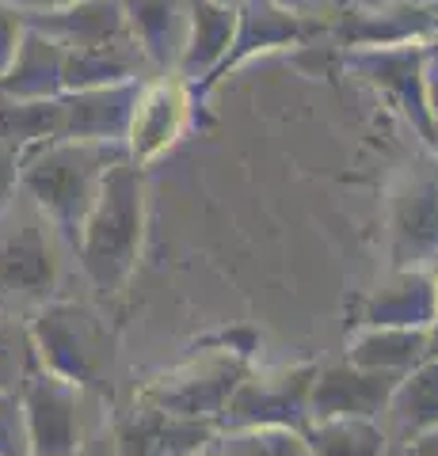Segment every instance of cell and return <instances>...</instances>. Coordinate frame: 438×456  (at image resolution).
I'll return each instance as SVG.
<instances>
[{"label": "cell", "mask_w": 438, "mask_h": 456, "mask_svg": "<svg viewBox=\"0 0 438 456\" xmlns=\"http://www.w3.org/2000/svg\"><path fill=\"white\" fill-rule=\"evenodd\" d=\"M141 236H145V194L141 175L130 160L107 167L92 209L84 213L73 251L84 274L100 293H119L141 259Z\"/></svg>", "instance_id": "6da1fadb"}, {"label": "cell", "mask_w": 438, "mask_h": 456, "mask_svg": "<svg viewBox=\"0 0 438 456\" xmlns=\"http://www.w3.org/2000/svg\"><path fill=\"white\" fill-rule=\"evenodd\" d=\"M126 160L107 141H38L20 149V187L35 209L73 244L111 164Z\"/></svg>", "instance_id": "7a4b0ae2"}, {"label": "cell", "mask_w": 438, "mask_h": 456, "mask_svg": "<svg viewBox=\"0 0 438 456\" xmlns=\"http://www.w3.org/2000/svg\"><path fill=\"white\" fill-rule=\"evenodd\" d=\"M27 338H31L38 369L77 384V388L100 384L111 369V354H115L103 320L92 308L73 301L42 305L31 327H27Z\"/></svg>", "instance_id": "3957f363"}, {"label": "cell", "mask_w": 438, "mask_h": 456, "mask_svg": "<svg viewBox=\"0 0 438 456\" xmlns=\"http://www.w3.org/2000/svg\"><path fill=\"white\" fill-rule=\"evenodd\" d=\"M248 369H252V358H244V354L218 346V342H202V354H194L179 369H168V373L153 377L137 392L134 403H149V407L168 411V415H183V419L218 422V415L225 411L233 388Z\"/></svg>", "instance_id": "277c9868"}, {"label": "cell", "mask_w": 438, "mask_h": 456, "mask_svg": "<svg viewBox=\"0 0 438 456\" xmlns=\"http://www.w3.org/2000/svg\"><path fill=\"white\" fill-rule=\"evenodd\" d=\"M317 365L293 369H248L233 388L229 403L218 415L221 430H252V426H282V430H305L309 426V388H313Z\"/></svg>", "instance_id": "5b68a950"}, {"label": "cell", "mask_w": 438, "mask_h": 456, "mask_svg": "<svg viewBox=\"0 0 438 456\" xmlns=\"http://www.w3.org/2000/svg\"><path fill=\"white\" fill-rule=\"evenodd\" d=\"M389 263L393 270H438V160L412 164L389 198Z\"/></svg>", "instance_id": "8992f818"}, {"label": "cell", "mask_w": 438, "mask_h": 456, "mask_svg": "<svg viewBox=\"0 0 438 456\" xmlns=\"http://www.w3.org/2000/svg\"><path fill=\"white\" fill-rule=\"evenodd\" d=\"M20 411L27 456H77L80 452V388L46 369H31L20 384Z\"/></svg>", "instance_id": "52a82bcc"}, {"label": "cell", "mask_w": 438, "mask_h": 456, "mask_svg": "<svg viewBox=\"0 0 438 456\" xmlns=\"http://www.w3.org/2000/svg\"><path fill=\"white\" fill-rule=\"evenodd\" d=\"M404 373L389 369H362L351 362L317 365L313 388H309V422L324 419H381L393 388Z\"/></svg>", "instance_id": "ba28073f"}, {"label": "cell", "mask_w": 438, "mask_h": 456, "mask_svg": "<svg viewBox=\"0 0 438 456\" xmlns=\"http://www.w3.org/2000/svg\"><path fill=\"white\" fill-rule=\"evenodd\" d=\"M46 217H20L0 232V293L20 297H50L58 281V263L50 251Z\"/></svg>", "instance_id": "9c48e42d"}, {"label": "cell", "mask_w": 438, "mask_h": 456, "mask_svg": "<svg viewBox=\"0 0 438 456\" xmlns=\"http://www.w3.org/2000/svg\"><path fill=\"white\" fill-rule=\"evenodd\" d=\"M218 437V422L168 415L149 403H134V415L119 422V456H194Z\"/></svg>", "instance_id": "30bf717a"}, {"label": "cell", "mask_w": 438, "mask_h": 456, "mask_svg": "<svg viewBox=\"0 0 438 456\" xmlns=\"http://www.w3.org/2000/svg\"><path fill=\"white\" fill-rule=\"evenodd\" d=\"M434 320V274L389 270V278L366 297L362 327H427Z\"/></svg>", "instance_id": "8fae6325"}, {"label": "cell", "mask_w": 438, "mask_h": 456, "mask_svg": "<svg viewBox=\"0 0 438 456\" xmlns=\"http://www.w3.org/2000/svg\"><path fill=\"white\" fill-rule=\"evenodd\" d=\"M381 415H389L385 437L393 445H408L419 434L434 430L438 426V354H431L416 369H408L397 380V388H393Z\"/></svg>", "instance_id": "7c38bea8"}, {"label": "cell", "mask_w": 438, "mask_h": 456, "mask_svg": "<svg viewBox=\"0 0 438 456\" xmlns=\"http://www.w3.org/2000/svg\"><path fill=\"white\" fill-rule=\"evenodd\" d=\"M431 358L427 327H359L347 342V362L362 369H389L408 373Z\"/></svg>", "instance_id": "4fadbf2b"}, {"label": "cell", "mask_w": 438, "mask_h": 456, "mask_svg": "<svg viewBox=\"0 0 438 456\" xmlns=\"http://www.w3.org/2000/svg\"><path fill=\"white\" fill-rule=\"evenodd\" d=\"M62 50L54 42L31 35L16 46V57L0 77V95L16 99V103H31V99H54L62 92Z\"/></svg>", "instance_id": "5bb4252c"}, {"label": "cell", "mask_w": 438, "mask_h": 456, "mask_svg": "<svg viewBox=\"0 0 438 456\" xmlns=\"http://www.w3.org/2000/svg\"><path fill=\"white\" fill-rule=\"evenodd\" d=\"M183 107H187V99H183L179 88H153L149 95H137L130 130H126L134 164L149 160V156H157L161 149L172 145L183 126Z\"/></svg>", "instance_id": "9a60e30c"}, {"label": "cell", "mask_w": 438, "mask_h": 456, "mask_svg": "<svg viewBox=\"0 0 438 456\" xmlns=\"http://www.w3.org/2000/svg\"><path fill=\"white\" fill-rule=\"evenodd\" d=\"M309 456H381L389 449L385 430L377 419H324L309 422L305 430Z\"/></svg>", "instance_id": "2e32d148"}, {"label": "cell", "mask_w": 438, "mask_h": 456, "mask_svg": "<svg viewBox=\"0 0 438 456\" xmlns=\"http://www.w3.org/2000/svg\"><path fill=\"white\" fill-rule=\"evenodd\" d=\"M221 456H309L305 437L282 426H252V430H221Z\"/></svg>", "instance_id": "e0dca14e"}, {"label": "cell", "mask_w": 438, "mask_h": 456, "mask_svg": "<svg viewBox=\"0 0 438 456\" xmlns=\"http://www.w3.org/2000/svg\"><path fill=\"white\" fill-rule=\"evenodd\" d=\"M0 456H27L23 411L16 392H0Z\"/></svg>", "instance_id": "ac0fdd59"}, {"label": "cell", "mask_w": 438, "mask_h": 456, "mask_svg": "<svg viewBox=\"0 0 438 456\" xmlns=\"http://www.w3.org/2000/svg\"><path fill=\"white\" fill-rule=\"evenodd\" d=\"M16 187H20V145L0 141V217L12 209Z\"/></svg>", "instance_id": "d6986e66"}, {"label": "cell", "mask_w": 438, "mask_h": 456, "mask_svg": "<svg viewBox=\"0 0 438 456\" xmlns=\"http://www.w3.org/2000/svg\"><path fill=\"white\" fill-rule=\"evenodd\" d=\"M23 358L16 354V346L0 335V392H16L23 384Z\"/></svg>", "instance_id": "ffe728a7"}, {"label": "cell", "mask_w": 438, "mask_h": 456, "mask_svg": "<svg viewBox=\"0 0 438 456\" xmlns=\"http://www.w3.org/2000/svg\"><path fill=\"white\" fill-rule=\"evenodd\" d=\"M16 57V23L8 20V12H0V77Z\"/></svg>", "instance_id": "44dd1931"}, {"label": "cell", "mask_w": 438, "mask_h": 456, "mask_svg": "<svg viewBox=\"0 0 438 456\" xmlns=\"http://www.w3.org/2000/svg\"><path fill=\"white\" fill-rule=\"evenodd\" d=\"M404 456H438V426L427 430V434H419L416 441H408Z\"/></svg>", "instance_id": "7402d4cb"}, {"label": "cell", "mask_w": 438, "mask_h": 456, "mask_svg": "<svg viewBox=\"0 0 438 456\" xmlns=\"http://www.w3.org/2000/svg\"><path fill=\"white\" fill-rule=\"evenodd\" d=\"M431 354H438V270H434V320H431Z\"/></svg>", "instance_id": "603a6c76"}, {"label": "cell", "mask_w": 438, "mask_h": 456, "mask_svg": "<svg viewBox=\"0 0 438 456\" xmlns=\"http://www.w3.org/2000/svg\"><path fill=\"white\" fill-rule=\"evenodd\" d=\"M194 456H221V449H218V437H214V441H210V445H206V449H199V452H194Z\"/></svg>", "instance_id": "cb8c5ba5"}, {"label": "cell", "mask_w": 438, "mask_h": 456, "mask_svg": "<svg viewBox=\"0 0 438 456\" xmlns=\"http://www.w3.org/2000/svg\"><path fill=\"white\" fill-rule=\"evenodd\" d=\"M381 456H404V445H389V449L381 452Z\"/></svg>", "instance_id": "d4e9b609"}]
</instances>
